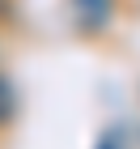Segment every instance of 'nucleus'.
I'll list each match as a JSON object with an SVG mask.
<instances>
[{
	"label": "nucleus",
	"instance_id": "1",
	"mask_svg": "<svg viewBox=\"0 0 140 149\" xmlns=\"http://www.w3.org/2000/svg\"><path fill=\"white\" fill-rule=\"evenodd\" d=\"M9 111H13V94H9V85L0 81V124L9 119Z\"/></svg>",
	"mask_w": 140,
	"mask_h": 149
},
{
	"label": "nucleus",
	"instance_id": "2",
	"mask_svg": "<svg viewBox=\"0 0 140 149\" xmlns=\"http://www.w3.org/2000/svg\"><path fill=\"white\" fill-rule=\"evenodd\" d=\"M81 9L89 13V0H81ZM93 9H98V17H102V22H106V13H110V0H93Z\"/></svg>",
	"mask_w": 140,
	"mask_h": 149
}]
</instances>
